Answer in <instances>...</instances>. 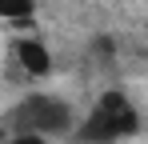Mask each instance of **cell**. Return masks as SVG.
Here are the masks:
<instances>
[{
  "instance_id": "6da1fadb",
  "label": "cell",
  "mask_w": 148,
  "mask_h": 144,
  "mask_svg": "<svg viewBox=\"0 0 148 144\" xmlns=\"http://www.w3.org/2000/svg\"><path fill=\"white\" fill-rule=\"evenodd\" d=\"M140 124L144 120H140V108L132 96L124 88H104L92 100V108L80 116L72 144H120V140H132L140 132Z\"/></svg>"
},
{
  "instance_id": "7a4b0ae2",
  "label": "cell",
  "mask_w": 148,
  "mask_h": 144,
  "mask_svg": "<svg viewBox=\"0 0 148 144\" xmlns=\"http://www.w3.org/2000/svg\"><path fill=\"white\" fill-rule=\"evenodd\" d=\"M76 124H80V112L64 96L56 92H28L12 104L8 112V128L12 132H24V136H44V140H72Z\"/></svg>"
},
{
  "instance_id": "3957f363",
  "label": "cell",
  "mask_w": 148,
  "mask_h": 144,
  "mask_svg": "<svg viewBox=\"0 0 148 144\" xmlns=\"http://www.w3.org/2000/svg\"><path fill=\"white\" fill-rule=\"evenodd\" d=\"M12 56H16L20 72L32 76V80H44V76H52V68H56L48 44H44L40 36H20V40H12Z\"/></svg>"
},
{
  "instance_id": "277c9868",
  "label": "cell",
  "mask_w": 148,
  "mask_h": 144,
  "mask_svg": "<svg viewBox=\"0 0 148 144\" xmlns=\"http://www.w3.org/2000/svg\"><path fill=\"white\" fill-rule=\"evenodd\" d=\"M0 20L12 28H28L36 20V0H0Z\"/></svg>"
},
{
  "instance_id": "5b68a950",
  "label": "cell",
  "mask_w": 148,
  "mask_h": 144,
  "mask_svg": "<svg viewBox=\"0 0 148 144\" xmlns=\"http://www.w3.org/2000/svg\"><path fill=\"white\" fill-rule=\"evenodd\" d=\"M8 144H52V140H44V136H24V132H12V136H8Z\"/></svg>"
}]
</instances>
